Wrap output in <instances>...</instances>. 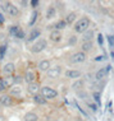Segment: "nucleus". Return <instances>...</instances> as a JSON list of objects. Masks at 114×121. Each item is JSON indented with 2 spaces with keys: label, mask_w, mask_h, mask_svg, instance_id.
<instances>
[{
  "label": "nucleus",
  "mask_w": 114,
  "mask_h": 121,
  "mask_svg": "<svg viewBox=\"0 0 114 121\" xmlns=\"http://www.w3.org/2000/svg\"><path fill=\"white\" fill-rule=\"evenodd\" d=\"M15 71V65L13 63H6L4 66H3V74L6 75V77H10V75L14 74Z\"/></svg>",
  "instance_id": "nucleus-11"
},
{
  "label": "nucleus",
  "mask_w": 114,
  "mask_h": 121,
  "mask_svg": "<svg viewBox=\"0 0 114 121\" xmlns=\"http://www.w3.org/2000/svg\"><path fill=\"white\" fill-rule=\"evenodd\" d=\"M55 121H60V120H55Z\"/></svg>",
  "instance_id": "nucleus-39"
},
{
  "label": "nucleus",
  "mask_w": 114,
  "mask_h": 121,
  "mask_svg": "<svg viewBox=\"0 0 114 121\" xmlns=\"http://www.w3.org/2000/svg\"><path fill=\"white\" fill-rule=\"evenodd\" d=\"M28 4H30L28 1H19V5H22V8H27Z\"/></svg>",
  "instance_id": "nucleus-34"
},
{
  "label": "nucleus",
  "mask_w": 114,
  "mask_h": 121,
  "mask_svg": "<svg viewBox=\"0 0 114 121\" xmlns=\"http://www.w3.org/2000/svg\"><path fill=\"white\" fill-rule=\"evenodd\" d=\"M57 17V9L54 8V6H49L46 9V14H45V18L48 19V21H50V19H54Z\"/></svg>",
  "instance_id": "nucleus-20"
},
{
  "label": "nucleus",
  "mask_w": 114,
  "mask_h": 121,
  "mask_svg": "<svg viewBox=\"0 0 114 121\" xmlns=\"http://www.w3.org/2000/svg\"><path fill=\"white\" fill-rule=\"evenodd\" d=\"M27 92L32 94V96H36V94H38L41 92V87L38 83H31V84H27Z\"/></svg>",
  "instance_id": "nucleus-9"
},
{
  "label": "nucleus",
  "mask_w": 114,
  "mask_h": 121,
  "mask_svg": "<svg viewBox=\"0 0 114 121\" xmlns=\"http://www.w3.org/2000/svg\"><path fill=\"white\" fill-rule=\"evenodd\" d=\"M37 68H38V70L41 71V73H48V70L51 68V63H50V60H41L40 63H38L37 65Z\"/></svg>",
  "instance_id": "nucleus-12"
},
{
  "label": "nucleus",
  "mask_w": 114,
  "mask_h": 121,
  "mask_svg": "<svg viewBox=\"0 0 114 121\" xmlns=\"http://www.w3.org/2000/svg\"><path fill=\"white\" fill-rule=\"evenodd\" d=\"M64 21H66L67 22V24H74V23H76V13H69V14H68L67 15V17H66V19H64Z\"/></svg>",
  "instance_id": "nucleus-23"
},
{
  "label": "nucleus",
  "mask_w": 114,
  "mask_h": 121,
  "mask_svg": "<svg viewBox=\"0 0 114 121\" xmlns=\"http://www.w3.org/2000/svg\"><path fill=\"white\" fill-rule=\"evenodd\" d=\"M14 82H15V83H17V86H18V83H21V82H22V77H15Z\"/></svg>",
  "instance_id": "nucleus-35"
},
{
  "label": "nucleus",
  "mask_w": 114,
  "mask_h": 121,
  "mask_svg": "<svg viewBox=\"0 0 114 121\" xmlns=\"http://www.w3.org/2000/svg\"><path fill=\"white\" fill-rule=\"evenodd\" d=\"M14 37H17V38H24V32L22 31L21 28H19V29H18V32L15 33V36H14Z\"/></svg>",
  "instance_id": "nucleus-29"
},
{
  "label": "nucleus",
  "mask_w": 114,
  "mask_h": 121,
  "mask_svg": "<svg viewBox=\"0 0 114 121\" xmlns=\"http://www.w3.org/2000/svg\"><path fill=\"white\" fill-rule=\"evenodd\" d=\"M81 73L80 70H76V69H68L64 71V77L67 78V79H73V80H77V79H81Z\"/></svg>",
  "instance_id": "nucleus-7"
},
{
  "label": "nucleus",
  "mask_w": 114,
  "mask_h": 121,
  "mask_svg": "<svg viewBox=\"0 0 114 121\" xmlns=\"http://www.w3.org/2000/svg\"><path fill=\"white\" fill-rule=\"evenodd\" d=\"M5 10L10 17H18L19 15V9L18 6H15L13 3H6L5 4Z\"/></svg>",
  "instance_id": "nucleus-8"
},
{
  "label": "nucleus",
  "mask_w": 114,
  "mask_h": 121,
  "mask_svg": "<svg viewBox=\"0 0 114 121\" xmlns=\"http://www.w3.org/2000/svg\"><path fill=\"white\" fill-rule=\"evenodd\" d=\"M38 4H40V3H38L37 0H32V1H30V5H32L33 8H36V6H37Z\"/></svg>",
  "instance_id": "nucleus-33"
},
{
  "label": "nucleus",
  "mask_w": 114,
  "mask_h": 121,
  "mask_svg": "<svg viewBox=\"0 0 114 121\" xmlns=\"http://www.w3.org/2000/svg\"><path fill=\"white\" fill-rule=\"evenodd\" d=\"M3 22H4V18H3L1 14H0V23H3Z\"/></svg>",
  "instance_id": "nucleus-38"
},
{
  "label": "nucleus",
  "mask_w": 114,
  "mask_h": 121,
  "mask_svg": "<svg viewBox=\"0 0 114 121\" xmlns=\"http://www.w3.org/2000/svg\"><path fill=\"white\" fill-rule=\"evenodd\" d=\"M110 65H108V66H105V68H101V69H99L95 73V80L96 82H101L104 80L106 77H108V74H109V70H110Z\"/></svg>",
  "instance_id": "nucleus-6"
},
{
  "label": "nucleus",
  "mask_w": 114,
  "mask_h": 121,
  "mask_svg": "<svg viewBox=\"0 0 114 121\" xmlns=\"http://www.w3.org/2000/svg\"><path fill=\"white\" fill-rule=\"evenodd\" d=\"M40 36H41V31H40V29H38V28H32L31 32H30V35H28V37H27V42L37 41L38 38H40Z\"/></svg>",
  "instance_id": "nucleus-10"
},
{
  "label": "nucleus",
  "mask_w": 114,
  "mask_h": 121,
  "mask_svg": "<svg viewBox=\"0 0 114 121\" xmlns=\"http://www.w3.org/2000/svg\"><path fill=\"white\" fill-rule=\"evenodd\" d=\"M37 17H38V12L37 10H33V12H32V14H31L30 22H28V26H30V27L35 26V23H36V21H37Z\"/></svg>",
  "instance_id": "nucleus-24"
},
{
  "label": "nucleus",
  "mask_w": 114,
  "mask_h": 121,
  "mask_svg": "<svg viewBox=\"0 0 114 121\" xmlns=\"http://www.w3.org/2000/svg\"><path fill=\"white\" fill-rule=\"evenodd\" d=\"M92 48H94L92 41H87V42H82V43H81V51L85 52V54L92 51Z\"/></svg>",
  "instance_id": "nucleus-17"
},
{
  "label": "nucleus",
  "mask_w": 114,
  "mask_h": 121,
  "mask_svg": "<svg viewBox=\"0 0 114 121\" xmlns=\"http://www.w3.org/2000/svg\"><path fill=\"white\" fill-rule=\"evenodd\" d=\"M6 88V83H5V80H3L1 78H0V91H4Z\"/></svg>",
  "instance_id": "nucleus-32"
},
{
  "label": "nucleus",
  "mask_w": 114,
  "mask_h": 121,
  "mask_svg": "<svg viewBox=\"0 0 114 121\" xmlns=\"http://www.w3.org/2000/svg\"><path fill=\"white\" fill-rule=\"evenodd\" d=\"M5 51H6V45H1V46H0V60L4 59Z\"/></svg>",
  "instance_id": "nucleus-28"
},
{
  "label": "nucleus",
  "mask_w": 114,
  "mask_h": 121,
  "mask_svg": "<svg viewBox=\"0 0 114 121\" xmlns=\"http://www.w3.org/2000/svg\"><path fill=\"white\" fill-rule=\"evenodd\" d=\"M77 42H78V37L77 36H69V38H68V43L71 45V46H74V45H77Z\"/></svg>",
  "instance_id": "nucleus-26"
},
{
  "label": "nucleus",
  "mask_w": 114,
  "mask_h": 121,
  "mask_svg": "<svg viewBox=\"0 0 114 121\" xmlns=\"http://www.w3.org/2000/svg\"><path fill=\"white\" fill-rule=\"evenodd\" d=\"M49 38H50L51 42H54V43H58V42L62 41V38H63V35H62V32L59 31H51L50 35H49Z\"/></svg>",
  "instance_id": "nucleus-13"
},
{
  "label": "nucleus",
  "mask_w": 114,
  "mask_h": 121,
  "mask_svg": "<svg viewBox=\"0 0 114 121\" xmlns=\"http://www.w3.org/2000/svg\"><path fill=\"white\" fill-rule=\"evenodd\" d=\"M89 28H90V19L87 17H81L80 19H77L76 23L73 24L74 32H76V33H80V35L85 33Z\"/></svg>",
  "instance_id": "nucleus-1"
},
{
  "label": "nucleus",
  "mask_w": 114,
  "mask_h": 121,
  "mask_svg": "<svg viewBox=\"0 0 114 121\" xmlns=\"http://www.w3.org/2000/svg\"><path fill=\"white\" fill-rule=\"evenodd\" d=\"M18 29H19V27H17V26H13V27H10V29H9V32H10V35L15 36V33L18 32Z\"/></svg>",
  "instance_id": "nucleus-30"
},
{
  "label": "nucleus",
  "mask_w": 114,
  "mask_h": 121,
  "mask_svg": "<svg viewBox=\"0 0 114 121\" xmlns=\"http://www.w3.org/2000/svg\"><path fill=\"white\" fill-rule=\"evenodd\" d=\"M48 47V41L45 38H38L37 41H35L31 46V51L33 54H40Z\"/></svg>",
  "instance_id": "nucleus-2"
},
{
  "label": "nucleus",
  "mask_w": 114,
  "mask_h": 121,
  "mask_svg": "<svg viewBox=\"0 0 114 121\" xmlns=\"http://www.w3.org/2000/svg\"><path fill=\"white\" fill-rule=\"evenodd\" d=\"M92 98H94V101L96 102V104L101 103V101H100V93L99 92H92Z\"/></svg>",
  "instance_id": "nucleus-27"
},
{
  "label": "nucleus",
  "mask_w": 114,
  "mask_h": 121,
  "mask_svg": "<svg viewBox=\"0 0 114 121\" xmlns=\"http://www.w3.org/2000/svg\"><path fill=\"white\" fill-rule=\"evenodd\" d=\"M41 96L45 98L46 101L49 99H54V98L58 97V92L54 89V88L49 87V86H45V87H41Z\"/></svg>",
  "instance_id": "nucleus-3"
},
{
  "label": "nucleus",
  "mask_w": 114,
  "mask_h": 121,
  "mask_svg": "<svg viewBox=\"0 0 114 121\" xmlns=\"http://www.w3.org/2000/svg\"><path fill=\"white\" fill-rule=\"evenodd\" d=\"M109 42H110V43H114V36H113V37H112V36H109Z\"/></svg>",
  "instance_id": "nucleus-37"
},
{
  "label": "nucleus",
  "mask_w": 114,
  "mask_h": 121,
  "mask_svg": "<svg viewBox=\"0 0 114 121\" xmlns=\"http://www.w3.org/2000/svg\"><path fill=\"white\" fill-rule=\"evenodd\" d=\"M83 86H85L83 79H77V80L72 84V89H73V91H77V92H81V91H82V88H83Z\"/></svg>",
  "instance_id": "nucleus-21"
},
{
  "label": "nucleus",
  "mask_w": 114,
  "mask_h": 121,
  "mask_svg": "<svg viewBox=\"0 0 114 121\" xmlns=\"http://www.w3.org/2000/svg\"><path fill=\"white\" fill-rule=\"evenodd\" d=\"M62 73H63V68L60 66V65H55V66H51L50 69L48 70V78L49 79H58V78L62 75Z\"/></svg>",
  "instance_id": "nucleus-4"
},
{
  "label": "nucleus",
  "mask_w": 114,
  "mask_h": 121,
  "mask_svg": "<svg viewBox=\"0 0 114 121\" xmlns=\"http://www.w3.org/2000/svg\"><path fill=\"white\" fill-rule=\"evenodd\" d=\"M0 103L5 107H9L13 104V98L9 96V94H3V96L0 97Z\"/></svg>",
  "instance_id": "nucleus-16"
},
{
  "label": "nucleus",
  "mask_w": 114,
  "mask_h": 121,
  "mask_svg": "<svg viewBox=\"0 0 114 121\" xmlns=\"http://www.w3.org/2000/svg\"><path fill=\"white\" fill-rule=\"evenodd\" d=\"M97 37H99V43H100V45H103V35H99Z\"/></svg>",
  "instance_id": "nucleus-36"
},
{
  "label": "nucleus",
  "mask_w": 114,
  "mask_h": 121,
  "mask_svg": "<svg viewBox=\"0 0 114 121\" xmlns=\"http://www.w3.org/2000/svg\"><path fill=\"white\" fill-rule=\"evenodd\" d=\"M38 115L36 112H32V111H30V112H27L26 115L23 116V121H38Z\"/></svg>",
  "instance_id": "nucleus-19"
},
{
  "label": "nucleus",
  "mask_w": 114,
  "mask_h": 121,
  "mask_svg": "<svg viewBox=\"0 0 114 121\" xmlns=\"http://www.w3.org/2000/svg\"><path fill=\"white\" fill-rule=\"evenodd\" d=\"M9 96L10 97H19V96H22V88H21V86H17L15 84L13 88H10V91H9Z\"/></svg>",
  "instance_id": "nucleus-18"
},
{
  "label": "nucleus",
  "mask_w": 114,
  "mask_h": 121,
  "mask_svg": "<svg viewBox=\"0 0 114 121\" xmlns=\"http://www.w3.org/2000/svg\"><path fill=\"white\" fill-rule=\"evenodd\" d=\"M86 54L82 51H77V52H74V54L72 55V56L69 57V63L71 64H82L86 61Z\"/></svg>",
  "instance_id": "nucleus-5"
},
{
  "label": "nucleus",
  "mask_w": 114,
  "mask_h": 121,
  "mask_svg": "<svg viewBox=\"0 0 114 121\" xmlns=\"http://www.w3.org/2000/svg\"><path fill=\"white\" fill-rule=\"evenodd\" d=\"M33 101H35L37 104H45V103H46V99H45V98L41 96V93H38V94H36V96H33Z\"/></svg>",
  "instance_id": "nucleus-25"
},
{
  "label": "nucleus",
  "mask_w": 114,
  "mask_h": 121,
  "mask_svg": "<svg viewBox=\"0 0 114 121\" xmlns=\"http://www.w3.org/2000/svg\"><path fill=\"white\" fill-rule=\"evenodd\" d=\"M95 37V31L92 28H89L85 33H82V42H87V41H92V38Z\"/></svg>",
  "instance_id": "nucleus-14"
},
{
  "label": "nucleus",
  "mask_w": 114,
  "mask_h": 121,
  "mask_svg": "<svg viewBox=\"0 0 114 121\" xmlns=\"http://www.w3.org/2000/svg\"><path fill=\"white\" fill-rule=\"evenodd\" d=\"M35 79H36V75L32 70H27L23 77V80L26 82L27 84H31V83H35Z\"/></svg>",
  "instance_id": "nucleus-15"
},
{
  "label": "nucleus",
  "mask_w": 114,
  "mask_h": 121,
  "mask_svg": "<svg viewBox=\"0 0 114 121\" xmlns=\"http://www.w3.org/2000/svg\"><path fill=\"white\" fill-rule=\"evenodd\" d=\"M66 27H67V22L64 21V19H60V21H58L57 23L53 26V28L55 29V31H59V32H62Z\"/></svg>",
  "instance_id": "nucleus-22"
},
{
  "label": "nucleus",
  "mask_w": 114,
  "mask_h": 121,
  "mask_svg": "<svg viewBox=\"0 0 114 121\" xmlns=\"http://www.w3.org/2000/svg\"><path fill=\"white\" fill-rule=\"evenodd\" d=\"M87 104H89V107H90V108L94 111V112H96V111H97V104H95V103H91V102H87Z\"/></svg>",
  "instance_id": "nucleus-31"
}]
</instances>
